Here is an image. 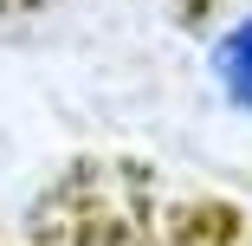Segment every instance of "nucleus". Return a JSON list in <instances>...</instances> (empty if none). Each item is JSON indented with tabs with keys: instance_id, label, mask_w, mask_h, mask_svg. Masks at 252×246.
Wrapping results in <instances>:
<instances>
[{
	"instance_id": "obj_1",
	"label": "nucleus",
	"mask_w": 252,
	"mask_h": 246,
	"mask_svg": "<svg viewBox=\"0 0 252 246\" xmlns=\"http://www.w3.org/2000/svg\"><path fill=\"white\" fill-rule=\"evenodd\" d=\"M214 71H220V84H226L233 104H246V110H252V20H246V26H233V33L214 45Z\"/></svg>"
}]
</instances>
